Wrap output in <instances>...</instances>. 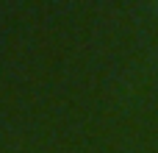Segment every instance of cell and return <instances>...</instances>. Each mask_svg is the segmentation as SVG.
Returning a JSON list of instances; mask_svg holds the SVG:
<instances>
[]
</instances>
